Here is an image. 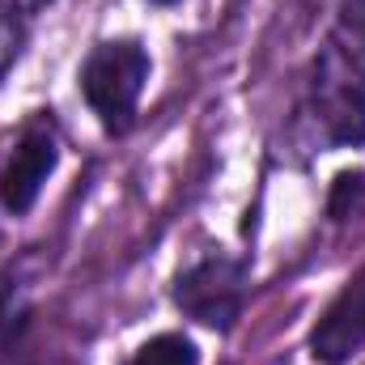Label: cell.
<instances>
[{
    "mask_svg": "<svg viewBox=\"0 0 365 365\" xmlns=\"http://www.w3.org/2000/svg\"><path fill=\"white\" fill-rule=\"evenodd\" d=\"M149 4H162V9H170V4H179V0H149Z\"/></svg>",
    "mask_w": 365,
    "mask_h": 365,
    "instance_id": "30bf717a",
    "label": "cell"
},
{
    "mask_svg": "<svg viewBox=\"0 0 365 365\" xmlns=\"http://www.w3.org/2000/svg\"><path fill=\"white\" fill-rule=\"evenodd\" d=\"M56 166H60V140H56L51 123L38 119L17 136V145L9 149V158L0 166V204L13 217H26L34 208V200L43 195L47 179L56 175Z\"/></svg>",
    "mask_w": 365,
    "mask_h": 365,
    "instance_id": "277c9868",
    "label": "cell"
},
{
    "mask_svg": "<svg viewBox=\"0 0 365 365\" xmlns=\"http://www.w3.org/2000/svg\"><path fill=\"white\" fill-rule=\"evenodd\" d=\"M149 86V51L132 38L98 43L81 64V93L106 132H128Z\"/></svg>",
    "mask_w": 365,
    "mask_h": 365,
    "instance_id": "7a4b0ae2",
    "label": "cell"
},
{
    "mask_svg": "<svg viewBox=\"0 0 365 365\" xmlns=\"http://www.w3.org/2000/svg\"><path fill=\"white\" fill-rule=\"evenodd\" d=\"M128 365H200V349L179 331H166V336H153L149 344H140Z\"/></svg>",
    "mask_w": 365,
    "mask_h": 365,
    "instance_id": "8992f818",
    "label": "cell"
},
{
    "mask_svg": "<svg viewBox=\"0 0 365 365\" xmlns=\"http://www.w3.org/2000/svg\"><path fill=\"white\" fill-rule=\"evenodd\" d=\"M17 56H21V26L9 9H0V81L17 64Z\"/></svg>",
    "mask_w": 365,
    "mask_h": 365,
    "instance_id": "ba28073f",
    "label": "cell"
},
{
    "mask_svg": "<svg viewBox=\"0 0 365 365\" xmlns=\"http://www.w3.org/2000/svg\"><path fill=\"white\" fill-rule=\"evenodd\" d=\"M310 145L357 149L365 140V0H344L302 98Z\"/></svg>",
    "mask_w": 365,
    "mask_h": 365,
    "instance_id": "6da1fadb",
    "label": "cell"
},
{
    "mask_svg": "<svg viewBox=\"0 0 365 365\" xmlns=\"http://www.w3.org/2000/svg\"><path fill=\"white\" fill-rule=\"evenodd\" d=\"M175 306L187 319L230 331L247 306V264L230 255H204L175 280Z\"/></svg>",
    "mask_w": 365,
    "mask_h": 365,
    "instance_id": "3957f363",
    "label": "cell"
},
{
    "mask_svg": "<svg viewBox=\"0 0 365 365\" xmlns=\"http://www.w3.org/2000/svg\"><path fill=\"white\" fill-rule=\"evenodd\" d=\"M327 217L331 221H357V217H365V170L336 175L331 191H327Z\"/></svg>",
    "mask_w": 365,
    "mask_h": 365,
    "instance_id": "52a82bcc",
    "label": "cell"
},
{
    "mask_svg": "<svg viewBox=\"0 0 365 365\" xmlns=\"http://www.w3.org/2000/svg\"><path fill=\"white\" fill-rule=\"evenodd\" d=\"M51 0H0V9H9V13H38V9H47Z\"/></svg>",
    "mask_w": 365,
    "mask_h": 365,
    "instance_id": "9c48e42d",
    "label": "cell"
},
{
    "mask_svg": "<svg viewBox=\"0 0 365 365\" xmlns=\"http://www.w3.org/2000/svg\"><path fill=\"white\" fill-rule=\"evenodd\" d=\"M365 349V272L353 276L340 297L310 327V357L319 365H349Z\"/></svg>",
    "mask_w": 365,
    "mask_h": 365,
    "instance_id": "5b68a950",
    "label": "cell"
}]
</instances>
